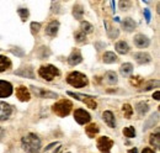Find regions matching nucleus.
Returning <instances> with one entry per match:
<instances>
[{"instance_id":"6e6552de","label":"nucleus","mask_w":160,"mask_h":153,"mask_svg":"<svg viewBox=\"0 0 160 153\" xmlns=\"http://www.w3.org/2000/svg\"><path fill=\"white\" fill-rule=\"evenodd\" d=\"M12 94V85L9 82L0 80V98H8Z\"/></svg>"},{"instance_id":"a19ab883","label":"nucleus","mask_w":160,"mask_h":153,"mask_svg":"<svg viewBox=\"0 0 160 153\" xmlns=\"http://www.w3.org/2000/svg\"><path fill=\"white\" fill-rule=\"evenodd\" d=\"M153 98H154L155 100H159V92H155L154 95H153Z\"/></svg>"},{"instance_id":"cd10ccee","label":"nucleus","mask_w":160,"mask_h":153,"mask_svg":"<svg viewBox=\"0 0 160 153\" xmlns=\"http://www.w3.org/2000/svg\"><path fill=\"white\" fill-rule=\"evenodd\" d=\"M80 27H81V32H84L85 35L86 34H89V32H92V25L91 24H89L88 21H82L81 22V25H80Z\"/></svg>"},{"instance_id":"f704fd0d","label":"nucleus","mask_w":160,"mask_h":153,"mask_svg":"<svg viewBox=\"0 0 160 153\" xmlns=\"http://www.w3.org/2000/svg\"><path fill=\"white\" fill-rule=\"evenodd\" d=\"M41 29V24L40 22H32L31 24V31L32 34H37Z\"/></svg>"},{"instance_id":"72a5a7b5","label":"nucleus","mask_w":160,"mask_h":153,"mask_svg":"<svg viewBox=\"0 0 160 153\" xmlns=\"http://www.w3.org/2000/svg\"><path fill=\"white\" fill-rule=\"evenodd\" d=\"M85 40H86V35H85L84 32L79 31V32L75 34V41H77V42L81 43V42H85Z\"/></svg>"},{"instance_id":"2eb2a0df","label":"nucleus","mask_w":160,"mask_h":153,"mask_svg":"<svg viewBox=\"0 0 160 153\" xmlns=\"http://www.w3.org/2000/svg\"><path fill=\"white\" fill-rule=\"evenodd\" d=\"M102 117L105 120V122L111 127V129H115L116 127V121H115V116L111 111H105L102 114Z\"/></svg>"},{"instance_id":"7c9ffc66","label":"nucleus","mask_w":160,"mask_h":153,"mask_svg":"<svg viewBox=\"0 0 160 153\" xmlns=\"http://www.w3.org/2000/svg\"><path fill=\"white\" fill-rule=\"evenodd\" d=\"M38 56L41 58H47L48 56H51V51L48 47H41L38 50Z\"/></svg>"},{"instance_id":"4be33fe9","label":"nucleus","mask_w":160,"mask_h":153,"mask_svg":"<svg viewBox=\"0 0 160 153\" xmlns=\"http://www.w3.org/2000/svg\"><path fill=\"white\" fill-rule=\"evenodd\" d=\"M85 131H86V135H88L90 138H94L95 135L99 132V127H98V125L91 124V125H89V126L85 129Z\"/></svg>"},{"instance_id":"423d86ee","label":"nucleus","mask_w":160,"mask_h":153,"mask_svg":"<svg viewBox=\"0 0 160 153\" xmlns=\"http://www.w3.org/2000/svg\"><path fill=\"white\" fill-rule=\"evenodd\" d=\"M74 119H75V121H77L79 125H85V124H88V122L91 120V116H90L89 113H86L85 110L78 109V110H75V113H74Z\"/></svg>"},{"instance_id":"6ab92c4d","label":"nucleus","mask_w":160,"mask_h":153,"mask_svg":"<svg viewBox=\"0 0 160 153\" xmlns=\"http://www.w3.org/2000/svg\"><path fill=\"white\" fill-rule=\"evenodd\" d=\"M15 74H18V76H26V78H33L35 74H33V71H32V68H21L19 71H16L15 72Z\"/></svg>"},{"instance_id":"4468645a","label":"nucleus","mask_w":160,"mask_h":153,"mask_svg":"<svg viewBox=\"0 0 160 153\" xmlns=\"http://www.w3.org/2000/svg\"><path fill=\"white\" fill-rule=\"evenodd\" d=\"M134 59H136L137 63H139V64H145V63H149V62L152 61L150 55H148V53H145V52H138V53H136V55H134Z\"/></svg>"},{"instance_id":"58836bf2","label":"nucleus","mask_w":160,"mask_h":153,"mask_svg":"<svg viewBox=\"0 0 160 153\" xmlns=\"http://www.w3.org/2000/svg\"><path fill=\"white\" fill-rule=\"evenodd\" d=\"M144 14H145L147 21L149 22V21H150V13H149V10H148V9H144Z\"/></svg>"},{"instance_id":"20e7f679","label":"nucleus","mask_w":160,"mask_h":153,"mask_svg":"<svg viewBox=\"0 0 160 153\" xmlns=\"http://www.w3.org/2000/svg\"><path fill=\"white\" fill-rule=\"evenodd\" d=\"M38 74L43 79L51 82L57 76H59V71H58V68H56L54 66H51V64L49 66H42L40 68V71H38Z\"/></svg>"},{"instance_id":"0eeeda50","label":"nucleus","mask_w":160,"mask_h":153,"mask_svg":"<svg viewBox=\"0 0 160 153\" xmlns=\"http://www.w3.org/2000/svg\"><path fill=\"white\" fill-rule=\"evenodd\" d=\"M12 113V109L9 104L0 101V121H5L10 117V115Z\"/></svg>"},{"instance_id":"f257e3e1","label":"nucleus","mask_w":160,"mask_h":153,"mask_svg":"<svg viewBox=\"0 0 160 153\" xmlns=\"http://www.w3.org/2000/svg\"><path fill=\"white\" fill-rule=\"evenodd\" d=\"M22 148L26 153H40L41 140L35 134H28L22 137Z\"/></svg>"},{"instance_id":"2f4dec72","label":"nucleus","mask_w":160,"mask_h":153,"mask_svg":"<svg viewBox=\"0 0 160 153\" xmlns=\"http://www.w3.org/2000/svg\"><path fill=\"white\" fill-rule=\"evenodd\" d=\"M154 84H159V82L158 80H150V82H148L145 85H144V88L142 89V92H148V90H150V89H153L154 88Z\"/></svg>"},{"instance_id":"4c0bfd02","label":"nucleus","mask_w":160,"mask_h":153,"mask_svg":"<svg viewBox=\"0 0 160 153\" xmlns=\"http://www.w3.org/2000/svg\"><path fill=\"white\" fill-rule=\"evenodd\" d=\"M11 52H12L14 55H16V56H23V55H25V52H23L22 50H20V48H12Z\"/></svg>"},{"instance_id":"79ce46f5","label":"nucleus","mask_w":160,"mask_h":153,"mask_svg":"<svg viewBox=\"0 0 160 153\" xmlns=\"http://www.w3.org/2000/svg\"><path fill=\"white\" fill-rule=\"evenodd\" d=\"M128 153H138V150L137 148H132V150H129Z\"/></svg>"},{"instance_id":"37998d69","label":"nucleus","mask_w":160,"mask_h":153,"mask_svg":"<svg viewBox=\"0 0 160 153\" xmlns=\"http://www.w3.org/2000/svg\"><path fill=\"white\" fill-rule=\"evenodd\" d=\"M2 135H4V130H2V129H0V138L2 137Z\"/></svg>"},{"instance_id":"5701e85b","label":"nucleus","mask_w":160,"mask_h":153,"mask_svg":"<svg viewBox=\"0 0 160 153\" xmlns=\"http://www.w3.org/2000/svg\"><path fill=\"white\" fill-rule=\"evenodd\" d=\"M103 62L105 63H115L116 61H117V56L113 53V52H106L105 55H103Z\"/></svg>"},{"instance_id":"9b49d317","label":"nucleus","mask_w":160,"mask_h":153,"mask_svg":"<svg viewBox=\"0 0 160 153\" xmlns=\"http://www.w3.org/2000/svg\"><path fill=\"white\" fill-rule=\"evenodd\" d=\"M16 96H18V99L20 101H28L30 98H31L30 92H28V89L26 87H19L16 89Z\"/></svg>"},{"instance_id":"e433bc0d","label":"nucleus","mask_w":160,"mask_h":153,"mask_svg":"<svg viewBox=\"0 0 160 153\" xmlns=\"http://www.w3.org/2000/svg\"><path fill=\"white\" fill-rule=\"evenodd\" d=\"M120 6L122 10H127V8L131 6V1H120Z\"/></svg>"},{"instance_id":"39448f33","label":"nucleus","mask_w":160,"mask_h":153,"mask_svg":"<svg viewBox=\"0 0 160 153\" xmlns=\"http://www.w3.org/2000/svg\"><path fill=\"white\" fill-rule=\"evenodd\" d=\"M113 146V141L106 136L103 137H100L99 141H98V148L100 150V152L102 153H110L111 148Z\"/></svg>"},{"instance_id":"a878e982","label":"nucleus","mask_w":160,"mask_h":153,"mask_svg":"<svg viewBox=\"0 0 160 153\" xmlns=\"http://www.w3.org/2000/svg\"><path fill=\"white\" fill-rule=\"evenodd\" d=\"M85 99H82V101L90 108V109H96V106H98V104H96V101H95V99L94 98H91V96H84Z\"/></svg>"},{"instance_id":"dca6fc26","label":"nucleus","mask_w":160,"mask_h":153,"mask_svg":"<svg viewBox=\"0 0 160 153\" xmlns=\"http://www.w3.org/2000/svg\"><path fill=\"white\" fill-rule=\"evenodd\" d=\"M122 26L126 31H133L136 27H137V24L134 22V20H132L131 18H126V19L122 21Z\"/></svg>"},{"instance_id":"f8f14e48","label":"nucleus","mask_w":160,"mask_h":153,"mask_svg":"<svg viewBox=\"0 0 160 153\" xmlns=\"http://www.w3.org/2000/svg\"><path fill=\"white\" fill-rule=\"evenodd\" d=\"M149 43H150L149 38L147 37V36H144V35H137V36L134 37V45H136L137 47H139V48L148 47Z\"/></svg>"},{"instance_id":"c756f323","label":"nucleus","mask_w":160,"mask_h":153,"mask_svg":"<svg viewBox=\"0 0 160 153\" xmlns=\"http://www.w3.org/2000/svg\"><path fill=\"white\" fill-rule=\"evenodd\" d=\"M123 135H124L126 137H128V138H133V137L136 136V130H134V127H132V126L126 127V129L123 130Z\"/></svg>"},{"instance_id":"f3484780","label":"nucleus","mask_w":160,"mask_h":153,"mask_svg":"<svg viewBox=\"0 0 160 153\" xmlns=\"http://www.w3.org/2000/svg\"><path fill=\"white\" fill-rule=\"evenodd\" d=\"M116 51H117L118 53H121V55H126V53H128V51H129V46L127 45V42L120 41V42L116 43Z\"/></svg>"},{"instance_id":"aec40b11","label":"nucleus","mask_w":160,"mask_h":153,"mask_svg":"<svg viewBox=\"0 0 160 153\" xmlns=\"http://www.w3.org/2000/svg\"><path fill=\"white\" fill-rule=\"evenodd\" d=\"M136 110H137V113H138V115H139V116H144V115L148 113L149 106H148V104H147V103L140 101V103H138V104H137Z\"/></svg>"},{"instance_id":"c9c22d12","label":"nucleus","mask_w":160,"mask_h":153,"mask_svg":"<svg viewBox=\"0 0 160 153\" xmlns=\"http://www.w3.org/2000/svg\"><path fill=\"white\" fill-rule=\"evenodd\" d=\"M142 82H143V80H142L140 76H132V79H131V84L134 85V87H138Z\"/></svg>"},{"instance_id":"bb28decb","label":"nucleus","mask_w":160,"mask_h":153,"mask_svg":"<svg viewBox=\"0 0 160 153\" xmlns=\"http://www.w3.org/2000/svg\"><path fill=\"white\" fill-rule=\"evenodd\" d=\"M159 141H160L159 132H157V134H153L152 136H150V145H152L154 148H157V150L159 148V146H160Z\"/></svg>"},{"instance_id":"f03ea898","label":"nucleus","mask_w":160,"mask_h":153,"mask_svg":"<svg viewBox=\"0 0 160 153\" xmlns=\"http://www.w3.org/2000/svg\"><path fill=\"white\" fill-rule=\"evenodd\" d=\"M67 82H68L72 87H74V88H82V87L88 85V83H89L86 76L81 74L79 72H73V73H70V74L68 76V78H67Z\"/></svg>"},{"instance_id":"ea45409f","label":"nucleus","mask_w":160,"mask_h":153,"mask_svg":"<svg viewBox=\"0 0 160 153\" xmlns=\"http://www.w3.org/2000/svg\"><path fill=\"white\" fill-rule=\"evenodd\" d=\"M142 153H154V151H153V150H150V148H144Z\"/></svg>"},{"instance_id":"1a4fd4ad","label":"nucleus","mask_w":160,"mask_h":153,"mask_svg":"<svg viewBox=\"0 0 160 153\" xmlns=\"http://www.w3.org/2000/svg\"><path fill=\"white\" fill-rule=\"evenodd\" d=\"M31 90L38 96V98H48V99H52V98H57V94L53 93V92H48V90H44V89H41V88H36V87H31Z\"/></svg>"},{"instance_id":"ddd939ff","label":"nucleus","mask_w":160,"mask_h":153,"mask_svg":"<svg viewBox=\"0 0 160 153\" xmlns=\"http://www.w3.org/2000/svg\"><path fill=\"white\" fill-rule=\"evenodd\" d=\"M81 61H82V56H81V53L79 51H74L68 58V63L70 66H77V64L81 63Z\"/></svg>"},{"instance_id":"412c9836","label":"nucleus","mask_w":160,"mask_h":153,"mask_svg":"<svg viewBox=\"0 0 160 153\" xmlns=\"http://www.w3.org/2000/svg\"><path fill=\"white\" fill-rule=\"evenodd\" d=\"M120 72L122 76H128L132 72H133V66L131 64V63H124V64H122L120 68Z\"/></svg>"},{"instance_id":"b1692460","label":"nucleus","mask_w":160,"mask_h":153,"mask_svg":"<svg viewBox=\"0 0 160 153\" xmlns=\"http://www.w3.org/2000/svg\"><path fill=\"white\" fill-rule=\"evenodd\" d=\"M73 15H74L75 19H78V20L82 19L84 9H82L81 5H74V8H73Z\"/></svg>"},{"instance_id":"c85d7f7f","label":"nucleus","mask_w":160,"mask_h":153,"mask_svg":"<svg viewBox=\"0 0 160 153\" xmlns=\"http://www.w3.org/2000/svg\"><path fill=\"white\" fill-rule=\"evenodd\" d=\"M122 111H123V114H124V117H127V119H129L132 114H133V109H132V106L131 105H128V104H124L123 106H122Z\"/></svg>"},{"instance_id":"9d476101","label":"nucleus","mask_w":160,"mask_h":153,"mask_svg":"<svg viewBox=\"0 0 160 153\" xmlns=\"http://www.w3.org/2000/svg\"><path fill=\"white\" fill-rule=\"evenodd\" d=\"M58 29H59V22L58 21H52L47 25L46 27V35L51 36V37H54L57 34H58Z\"/></svg>"},{"instance_id":"7ed1b4c3","label":"nucleus","mask_w":160,"mask_h":153,"mask_svg":"<svg viewBox=\"0 0 160 153\" xmlns=\"http://www.w3.org/2000/svg\"><path fill=\"white\" fill-rule=\"evenodd\" d=\"M72 108H73L72 101H69V100H60V101L56 103V104L53 105L52 110H53L54 114H57L58 116H60V117H64V116L69 115Z\"/></svg>"},{"instance_id":"a211bd4d","label":"nucleus","mask_w":160,"mask_h":153,"mask_svg":"<svg viewBox=\"0 0 160 153\" xmlns=\"http://www.w3.org/2000/svg\"><path fill=\"white\" fill-rule=\"evenodd\" d=\"M11 67V62L10 59L5 56H0V73L5 72L6 69H9Z\"/></svg>"},{"instance_id":"473e14b6","label":"nucleus","mask_w":160,"mask_h":153,"mask_svg":"<svg viewBox=\"0 0 160 153\" xmlns=\"http://www.w3.org/2000/svg\"><path fill=\"white\" fill-rule=\"evenodd\" d=\"M18 14L20 15L21 19L23 20V21L27 19V18H28V10H27V9H23V8H20V9H18Z\"/></svg>"},{"instance_id":"393cba45","label":"nucleus","mask_w":160,"mask_h":153,"mask_svg":"<svg viewBox=\"0 0 160 153\" xmlns=\"http://www.w3.org/2000/svg\"><path fill=\"white\" fill-rule=\"evenodd\" d=\"M105 78H106V82H107L108 84H116L117 80H118V79H117V74H116L115 72H107Z\"/></svg>"}]
</instances>
